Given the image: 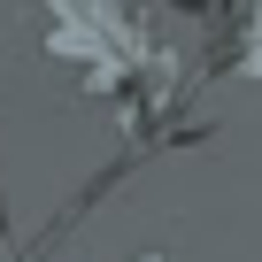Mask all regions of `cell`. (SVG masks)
I'll return each instance as SVG.
<instances>
[{
  "mask_svg": "<svg viewBox=\"0 0 262 262\" xmlns=\"http://www.w3.org/2000/svg\"><path fill=\"white\" fill-rule=\"evenodd\" d=\"M224 16L231 24L216 31V62L239 70V77H262V0H231Z\"/></svg>",
  "mask_w": 262,
  "mask_h": 262,
  "instance_id": "cell-1",
  "label": "cell"
},
{
  "mask_svg": "<svg viewBox=\"0 0 262 262\" xmlns=\"http://www.w3.org/2000/svg\"><path fill=\"white\" fill-rule=\"evenodd\" d=\"M131 262H162V254H131Z\"/></svg>",
  "mask_w": 262,
  "mask_h": 262,
  "instance_id": "cell-2",
  "label": "cell"
}]
</instances>
